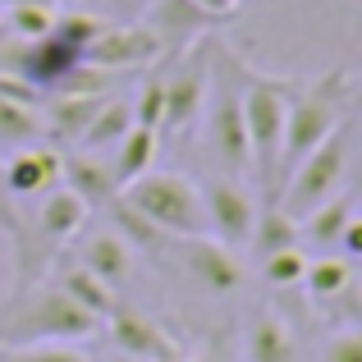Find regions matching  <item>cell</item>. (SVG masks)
<instances>
[{
	"instance_id": "1",
	"label": "cell",
	"mask_w": 362,
	"mask_h": 362,
	"mask_svg": "<svg viewBox=\"0 0 362 362\" xmlns=\"http://www.w3.org/2000/svg\"><path fill=\"white\" fill-rule=\"evenodd\" d=\"M344 119H354V78L349 69H326L317 78L293 83L289 110H284V142H280V165H275V202H280L284 179L298 170L317 142H326Z\"/></svg>"
},
{
	"instance_id": "2",
	"label": "cell",
	"mask_w": 362,
	"mask_h": 362,
	"mask_svg": "<svg viewBox=\"0 0 362 362\" xmlns=\"http://www.w3.org/2000/svg\"><path fill=\"white\" fill-rule=\"evenodd\" d=\"M293 83L280 74H257L243 60V133H247V179L262 197L257 206H275V165L284 142V110H289Z\"/></svg>"
},
{
	"instance_id": "3",
	"label": "cell",
	"mask_w": 362,
	"mask_h": 362,
	"mask_svg": "<svg viewBox=\"0 0 362 362\" xmlns=\"http://www.w3.org/2000/svg\"><path fill=\"white\" fill-rule=\"evenodd\" d=\"M101 330L92 312H83L51 280L33 284L23 298L0 308V344H83Z\"/></svg>"
},
{
	"instance_id": "4",
	"label": "cell",
	"mask_w": 362,
	"mask_h": 362,
	"mask_svg": "<svg viewBox=\"0 0 362 362\" xmlns=\"http://www.w3.org/2000/svg\"><path fill=\"white\" fill-rule=\"evenodd\" d=\"M119 197L142 216V221H151L160 234H170V239H197V234H206L202 193H197V184L188 175L147 170V175L133 179Z\"/></svg>"
},
{
	"instance_id": "5",
	"label": "cell",
	"mask_w": 362,
	"mask_h": 362,
	"mask_svg": "<svg viewBox=\"0 0 362 362\" xmlns=\"http://www.w3.org/2000/svg\"><path fill=\"white\" fill-rule=\"evenodd\" d=\"M349 147H354V119H344L326 142H317V147L298 160V170L284 179L275 206H284V211L298 221V216H308L312 206L326 202L330 193H339V188H344V175H349V156H354Z\"/></svg>"
},
{
	"instance_id": "6",
	"label": "cell",
	"mask_w": 362,
	"mask_h": 362,
	"mask_svg": "<svg viewBox=\"0 0 362 362\" xmlns=\"http://www.w3.org/2000/svg\"><path fill=\"white\" fill-rule=\"evenodd\" d=\"M211 46L197 42L175 60H160V88H165V106H160V129L156 138H188L202 119L206 83H211Z\"/></svg>"
},
{
	"instance_id": "7",
	"label": "cell",
	"mask_w": 362,
	"mask_h": 362,
	"mask_svg": "<svg viewBox=\"0 0 362 362\" xmlns=\"http://www.w3.org/2000/svg\"><path fill=\"white\" fill-rule=\"evenodd\" d=\"M160 60L156 37L147 33L142 18H124V23H101V33L88 42L83 64L106 74H133V69H151Z\"/></svg>"
},
{
	"instance_id": "8",
	"label": "cell",
	"mask_w": 362,
	"mask_h": 362,
	"mask_svg": "<svg viewBox=\"0 0 362 362\" xmlns=\"http://www.w3.org/2000/svg\"><path fill=\"white\" fill-rule=\"evenodd\" d=\"M142 23H147V33L156 37L160 46V60H175V55H184L188 46L206 42V37H216V28L225 23V18L206 14V9H197L193 0H151L147 9H142ZM156 60V64H160Z\"/></svg>"
},
{
	"instance_id": "9",
	"label": "cell",
	"mask_w": 362,
	"mask_h": 362,
	"mask_svg": "<svg viewBox=\"0 0 362 362\" xmlns=\"http://www.w3.org/2000/svg\"><path fill=\"white\" fill-rule=\"evenodd\" d=\"M197 193H202V211H206V234L221 239L225 247H243L257 221V197L247 193V184L221 175L211 184H197Z\"/></svg>"
},
{
	"instance_id": "10",
	"label": "cell",
	"mask_w": 362,
	"mask_h": 362,
	"mask_svg": "<svg viewBox=\"0 0 362 362\" xmlns=\"http://www.w3.org/2000/svg\"><path fill=\"white\" fill-rule=\"evenodd\" d=\"M110 326V344H115V354L124 358H138V362H175L184 349L175 344V335H170L165 326H160L156 317H147V312L138 308H110L106 317Z\"/></svg>"
},
{
	"instance_id": "11",
	"label": "cell",
	"mask_w": 362,
	"mask_h": 362,
	"mask_svg": "<svg viewBox=\"0 0 362 362\" xmlns=\"http://www.w3.org/2000/svg\"><path fill=\"white\" fill-rule=\"evenodd\" d=\"M179 257H184V271L202 284L206 293H234L243 284V262L234 247H225L211 234H197V239H175Z\"/></svg>"
},
{
	"instance_id": "12",
	"label": "cell",
	"mask_w": 362,
	"mask_h": 362,
	"mask_svg": "<svg viewBox=\"0 0 362 362\" xmlns=\"http://www.w3.org/2000/svg\"><path fill=\"white\" fill-rule=\"evenodd\" d=\"M0 179H5L9 197L18 206L46 197L51 188H60V147H46V142H33V147H18L9 160H0Z\"/></svg>"
},
{
	"instance_id": "13",
	"label": "cell",
	"mask_w": 362,
	"mask_h": 362,
	"mask_svg": "<svg viewBox=\"0 0 362 362\" xmlns=\"http://www.w3.org/2000/svg\"><path fill=\"white\" fill-rule=\"evenodd\" d=\"M60 184L69 188L74 197H78L88 211H106L110 202L119 197V188H115V179H110V165H106V156H97V151H60Z\"/></svg>"
},
{
	"instance_id": "14",
	"label": "cell",
	"mask_w": 362,
	"mask_h": 362,
	"mask_svg": "<svg viewBox=\"0 0 362 362\" xmlns=\"http://www.w3.org/2000/svg\"><path fill=\"white\" fill-rule=\"evenodd\" d=\"M106 106V97H92V92H51L42 97V129L55 142H74L78 147L83 129L92 124V115Z\"/></svg>"
},
{
	"instance_id": "15",
	"label": "cell",
	"mask_w": 362,
	"mask_h": 362,
	"mask_svg": "<svg viewBox=\"0 0 362 362\" xmlns=\"http://www.w3.org/2000/svg\"><path fill=\"white\" fill-rule=\"evenodd\" d=\"M46 280L55 284V289H64L74 303H78L83 312H92V317L106 326V317H110V308H115V289H110L106 280H97V275L88 271V266H78V262H69V257H55V266L46 271Z\"/></svg>"
},
{
	"instance_id": "16",
	"label": "cell",
	"mask_w": 362,
	"mask_h": 362,
	"mask_svg": "<svg viewBox=\"0 0 362 362\" xmlns=\"http://www.w3.org/2000/svg\"><path fill=\"white\" fill-rule=\"evenodd\" d=\"M243 358L247 362H298V339H293L289 321L271 308L252 312V321L243 330Z\"/></svg>"
},
{
	"instance_id": "17",
	"label": "cell",
	"mask_w": 362,
	"mask_h": 362,
	"mask_svg": "<svg viewBox=\"0 0 362 362\" xmlns=\"http://www.w3.org/2000/svg\"><path fill=\"white\" fill-rule=\"evenodd\" d=\"M78 266H88L97 280H106L110 289H119L124 280L133 275V247L119 239L115 230H97L88 234V239L78 243V257H74Z\"/></svg>"
},
{
	"instance_id": "18",
	"label": "cell",
	"mask_w": 362,
	"mask_h": 362,
	"mask_svg": "<svg viewBox=\"0 0 362 362\" xmlns=\"http://www.w3.org/2000/svg\"><path fill=\"white\" fill-rule=\"evenodd\" d=\"M354 216H358L354 193H349V188H339V193H330L321 206H312L308 216H298V243H312V247H326V252H330Z\"/></svg>"
},
{
	"instance_id": "19",
	"label": "cell",
	"mask_w": 362,
	"mask_h": 362,
	"mask_svg": "<svg viewBox=\"0 0 362 362\" xmlns=\"http://www.w3.org/2000/svg\"><path fill=\"white\" fill-rule=\"evenodd\" d=\"M156 151H160V138L151 129H142V124H133V129L115 142V151H110V179H115L119 193L156 165Z\"/></svg>"
},
{
	"instance_id": "20",
	"label": "cell",
	"mask_w": 362,
	"mask_h": 362,
	"mask_svg": "<svg viewBox=\"0 0 362 362\" xmlns=\"http://www.w3.org/2000/svg\"><path fill=\"white\" fill-rule=\"evenodd\" d=\"M55 18H60L55 0H18V5L0 9V28L9 42H42L55 28Z\"/></svg>"
},
{
	"instance_id": "21",
	"label": "cell",
	"mask_w": 362,
	"mask_h": 362,
	"mask_svg": "<svg viewBox=\"0 0 362 362\" xmlns=\"http://www.w3.org/2000/svg\"><path fill=\"white\" fill-rule=\"evenodd\" d=\"M106 211H110V230H115L119 239L133 247V252L160 257V252H165L170 243H175V239H170V234H160V230H156V225H151V221H142V216L133 211V206L124 202V197H115V202H110Z\"/></svg>"
},
{
	"instance_id": "22",
	"label": "cell",
	"mask_w": 362,
	"mask_h": 362,
	"mask_svg": "<svg viewBox=\"0 0 362 362\" xmlns=\"http://www.w3.org/2000/svg\"><path fill=\"white\" fill-rule=\"evenodd\" d=\"M354 280H358L354 262H344V257H317V262L308 257V271H303V289H308V298L321 303V308H330Z\"/></svg>"
},
{
	"instance_id": "23",
	"label": "cell",
	"mask_w": 362,
	"mask_h": 362,
	"mask_svg": "<svg viewBox=\"0 0 362 362\" xmlns=\"http://www.w3.org/2000/svg\"><path fill=\"white\" fill-rule=\"evenodd\" d=\"M257 257H271V252H284V247H298V221H293L284 206H257V221H252V234H247Z\"/></svg>"
},
{
	"instance_id": "24",
	"label": "cell",
	"mask_w": 362,
	"mask_h": 362,
	"mask_svg": "<svg viewBox=\"0 0 362 362\" xmlns=\"http://www.w3.org/2000/svg\"><path fill=\"white\" fill-rule=\"evenodd\" d=\"M133 129V110L124 106V101H110L106 97V106L92 115V124L83 129V138H78V151H106V147H115V142L124 138V133Z\"/></svg>"
},
{
	"instance_id": "25",
	"label": "cell",
	"mask_w": 362,
	"mask_h": 362,
	"mask_svg": "<svg viewBox=\"0 0 362 362\" xmlns=\"http://www.w3.org/2000/svg\"><path fill=\"white\" fill-rule=\"evenodd\" d=\"M42 106H23V101L0 97V147H33L42 138Z\"/></svg>"
},
{
	"instance_id": "26",
	"label": "cell",
	"mask_w": 362,
	"mask_h": 362,
	"mask_svg": "<svg viewBox=\"0 0 362 362\" xmlns=\"http://www.w3.org/2000/svg\"><path fill=\"white\" fill-rule=\"evenodd\" d=\"M0 362H97L83 344H0Z\"/></svg>"
},
{
	"instance_id": "27",
	"label": "cell",
	"mask_w": 362,
	"mask_h": 362,
	"mask_svg": "<svg viewBox=\"0 0 362 362\" xmlns=\"http://www.w3.org/2000/svg\"><path fill=\"white\" fill-rule=\"evenodd\" d=\"M303 271H308V252H303V247H284V252L262 257V275H266V284H275V289L303 284Z\"/></svg>"
},
{
	"instance_id": "28",
	"label": "cell",
	"mask_w": 362,
	"mask_h": 362,
	"mask_svg": "<svg viewBox=\"0 0 362 362\" xmlns=\"http://www.w3.org/2000/svg\"><path fill=\"white\" fill-rule=\"evenodd\" d=\"M160 106H165V88H160V69L151 64V74H147V83H142V92H138V101H133V124H142V129H151L156 133L160 129Z\"/></svg>"
},
{
	"instance_id": "29",
	"label": "cell",
	"mask_w": 362,
	"mask_h": 362,
	"mask_svg": "<svg viewBox=\"0 0 362 362\" xmlns=\"http://www.w3.org/2000/svg\"><path fill=\"white\" fill-rule=\"evenodd\" d=\"M326 362H362V335H358L354 326H344L326 344Z\"/></svg>"
},
{
	"instance_id": "30",
	"label": "cell",
	"mask_w": 362,
	"mask_h": 362,
	"mask_svg": "<svg viewBox=\"0 0 362 362\" xmlns=\"http://www.w3.org/2000/svg\"><path fill=\"white\" fill-rule=\"evenodd\" d=\"M18 225H23V206H18L14 197H9L5 179H0V234H5V239H14Z\"/></svg>"
},
{
	"instance_id": "31",
	"label": "cell",
	"mask_w": 362,
	"mask_h": 362,
	"mask_svg": "<svg viewBox=\"0 0 362 362\" xmlns=\"http://www.w3.org/2000/svg\"><path fill=\"white\" fill-rule=\"evenodd\" d=\"M339 257H344V262H358L362 257V216H354V221L344 225V234H339Z\"/></svg>"
},
{
	"instance_id": "32",
	"label": "cell",
	"mask_w": 362,
	"mask_h": 362,
	"mask_svg": "<svg viewBox=\"0 0 362 362\" xmlns=\"http://www.w3.org/2000/svg\"><path fill=\"white\" fill-rule=\"evenodd\" d=\"M101 5H106L110 14H115V23H124V18H138L142 9L151 5V0H101Z\"/></svg>"
},
{
	"instance_id": "33",
	"label": "cell",
	"mask_w": 362,
	"mask_h": 362,
	"mask_svg": "<svg viewBox=\"0 0 362 362\" xmlns=\"http://www.w3.org/2000/svg\"><path fill=\"white\" fill-rule=\"evenodd\" d=\"M193 5L206 9V14H216V18H225V23L239 14V0H193Z\"/></svg>"
},
{
	"instance_id": "34",
	"label": "cell",
	"mask_w": 362,
	"mask_h": 362,
	"mask_svg": "<svg viewBox=\"0 0 362 362\" xmlns=\"http://www.w3.org/2000/svg\"><path fill=\"white\" fill-rule=\"evenodd\" d=\"M175 362H234V358H230V349H225V344H211L206 354H197V358H184V354H179Z\"/></svg>"
},
{
	"instance_id": "35",
	"label": "cell",
	"mask_w": 362,
	"mask_h": 362,
	"mask_svg": "<svg viewBox=\"0 0 362 362\" xmlns=\"http://www.w3.org/2000/svg\"><path fill=\"white\" fill-rule=\"evenodd\" d=\"M110 362H138V358H124V354H115V358H110Z\"/></svg>"
},
{
	"instance_id": "36",
	"label": "cell",
	"mask_w": 362,
	"mask_h": 362,
	"mask_svg": "<svg viewBox=\"0 0 362 362\" xmlns=\"http://www.w3.org/2000/svg\"><path fill=\"white\" fill-rule=\"evenodd\" d=\"M5 5H18V0H0V9H5Z\"/></svg>"
}]
</instances>
